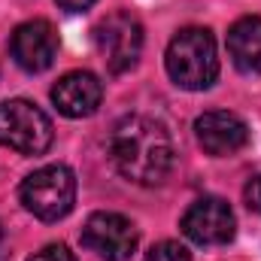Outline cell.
Masks as SVG:
<instances>
[{"mask_svg":"<svg viewBox=\"0 0 261 261\" xmlns=\"http://www.w3.org/2000/svg\"><path fill=\"white\" fill-rule=\"evenodd\" d=\"M52 122L31 100H3L0 103V143L21 155H43L52 146Z\"/></svg>","mask_w":261,"mask_h":261,"instance_id":"cell-4","label":"cell"},{"mask_svg":"<svg viewBox=\"0 0 261 261\" xmlns=\"http://www.w3.org/2000/svg\"><path fill=\"white\" fill-rule=\"evenodd\" d=\"M228 55L240 73L258 76L261 73V18L243 15L228 31Z\"/></svg>","mask_w":261,"mask_h":261,"instance_id":"cell-11","label":"cell"},{"mask_svg":"<svg viewBox=\"0 0 261 261\" xmlns=\"http://www.w3.org/2000/svg\"><path fill=\"white\" fill-rule=\"evenodd\" d=\"M61 9H67V12H82V9H88L94 0H55Z\"/></svg>","mask_w":261,"mask_h":261,"instance_id":"cell-15","label":"cell"},{"mask_svg":"<svg viewBox=\"0 0 261 261\" xmlns=\"http://www.w3.org/2000/svg\"><path fill=\"white\" fill-rule=\"evenodd\" d=\"M137 228L122 213H94L82 228V243L103 261H128L137 252Z\"/></svg>","mask_w":261,"mask_h":261,"instance_id":"cell-6","label":"cell"},{"mask_svg":"<svg viewBox=\"0 0 261 261\" xmlns=\"http://www.w3.org/2000/svg\"><path fill=\"white\" fill-rule=\"evenodd\" d=\"M146 261H192L189 249L182 243H173V240H161L155 243L149 252H146Z\"/></svg>","mask_w":261,"mask_h":261,"instance_id":"cell-12","label":"cell"},{"mask_svg":"<svg viewBox=\"0 0 261 261\" xmlns=\"http://www.w3.org/2000/svg\"><path fill=\"white\" fill-rule=\"evenodd\" d=\"M9 52L15 58V64L28 73H43L49 70L55 55H58V34L46 18H34L15 28L12 40H9Z\"/></svg>","mask_w":261,"mask_h":261,"instance_id":"cell-8","label":"cell"},{"mask_svg":"<svg viewBox=\"0 0 261 261\" xmlns=\"http://www.w3.org/2000/svg\"><path fill=\"white\" fill-rule=\"evenodd\" d=\"M100 100H103V85L88 70L67 73L52 88V103L58 107V113L67 116V119H85V116L97 113Z\"/></svg>","mask_w":261,"mask_h":261,"instance_id":"cell-10","label":"cell"},{"mask_svg":"<svg viewBox=\"0 0 261 261\" xmlns=\"http://www.w3.org/2000/svg\"><path fill=\"white\" fill-rule=\"evenodd\" d=\"M94 46L107 61L110 73H125L140 61L143 52V24L130 12H110L94 28Z\"/></svg>","mask_w":261,"mask_h":261,"instance_id":"cell-5","label":"cell"},{"mask_svg":"<svg viewBox=\"0 0 261 261\" xmlns=\"http://www.w3.org/2000/svg\"><path fill=\"white\" fill-rule=\"evenodd\" d=\"M18 197L28 213H34L43 222H58L76 203V176L64 164H49L24 176Z\"/></svg>","mask_w":261,"mask_h":261,"instance_id":"cell-3","label":"cell"},{"mask_svg":"<svg viewBox=\"0 0 261 261\" xmlns=\"http://www.w3.org/2000/svg\"><path fill=\"white\" fill-rule=\"evenodd\" d=\"M170 79L186 91H203L219 76V55L216 40L206 28H182L164 55Z\"/></svg>","mask_w":261,"mask_h":261,"instance_id":"cell-2","label":"cell"},{"mask_svg":"<svg viewBox=\"0 0 261 261\" xmlns=\"http://www.w3.org/2000/svg\"><path fill=\"white\" fill-rule=\"evenodd\" d=\"M195 134L197 143L203 146V152L216 155V158H225V155H234L246 146L249 140V128L240 116L228 113V110H213V113H203L195 122Z\"/></svg>","mask_w":261,"mask_h":261,"instance_id":"cell-9","label":"cell"},{"mask_svg":"<svg viewBox=\"0 0 261 261\" xmlns=\"http://www.w3.org/2000/svg\"><path fill=\"white\" fill-rule=\"evenodd\" d=\"M116 170L137 186H161L173 170V140L149 116H125L110 134Z\"/></svg>","mask_w":261,"mask_h":261,"instance_id":"cell-1","label":"cell"},{"mask_svg":"<svg viewBox=\"0 0 261 261\" xmlns=\"http://www.w3.org/2000/svg\"><path fill=\"white\" fill-rule=\"evenodd\" d=\"M0 246H3V225H0Z\"/></svg>","mask_w":261,"mask_h":261,"instance_id":"cell-16","label":"cell"},{"mask_svg":"<svg viewBox=\"0 0 261 261\" xmlns=\"http://www.w3.org/2000/svg\"><path fill=\"white\" fill-rule=\"evenodd\" d=\"M237 222L222 197H200L182 213V234L200 246H222L234 240Z\"/></svg>","mask_w":261,"mask_h":261,"instance_id":"cell-7","label":"cell"},{"mask_svg":"<svg viewBox=\"0 0 261 261\" xmlns=\"http://www.w3.org/2000/svg\"><path fill=\"white\" fill-rule=\"evenodd\" d=\"M31 261H76V255L67 246H61V243H52V246L40 249L37 255H31Z\"/></svg>","mask_w":261,"mask_h":261,"instance_id":"cell-13","label":"cell"},{"mask_svg":"<svg viewBox=\"0 0 261 261\" xmlns=\"http://www.w3.org/2000/svg\"><path fill=\"white\" fill-rule=\"evenodd\" d=\"M243 200L252 213H261V176H252L243 189Z\"/></svg>","mask_w":261,"mask_h":261,"instance_id":"cell-14","label":"cell"}]
</instances>
